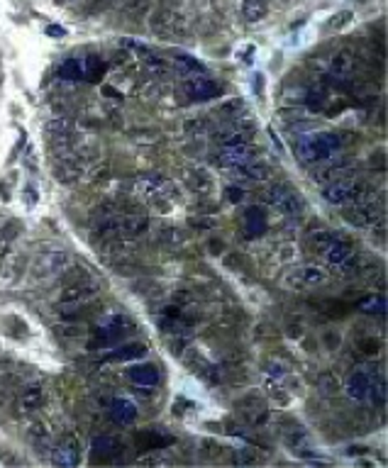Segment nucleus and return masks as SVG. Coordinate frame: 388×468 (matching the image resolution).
<instances>
[{
	"label": "nucleus",
	"instance_id": "obj_1",
	"mask_svg": "<svg viewBox=\"0 0 388 468\" xmlns=\"http://www.w3.org/2000/svg\"><path fill=\"white\" fill-rule=\"evenodd\" d=\"M342 139L332 132H311L295 137V154L308 164H320L340 151Z\"/></svg>",
	"mask_w": 388,
	"mask_h": 468
},
{
	"label": "nucleus",
	"instance_id": "obj_2",
	"mask_svg": "<svg viewBox=\"0 0 388 468\" xmlns=\"http://www.w3.org/2000/svg\"><path fill=\"white\" fill-rule=\"evenodd\" d=\"M135 191L142 200L149 203L156 210H169L178 200L176 185L171 183L169 178H164V176H140L135 180Z\"/></svg>",
	"mask_w": 388,
	"mask_h": 468
},
{
	"label": "nucleus",
	"instance_id": "obj_3",
	"mask_svg": "<svg viewBox=\"0 0 388 468\" xmlns=\"http://www.w3.org/2000/svg\"><path fill=\"white\" fill-rule=\"evenodd\" d=\"M220 93H223V88L207 73H196V76L183 78L181 88H178V95H183V100H188V103H205V100L220 98Z\"/></svg>",
	"mask_w": 388,
	"mask_h": 468
},
{
	"label": "nucleus",
	"instance_id": "obj_4",
	"mask_svg": "<svg viewBox=\"0 0 388 468\" xmlns=\"http://www.w3.org/2000/svg\"><path fill=\"white\" fill-rule=\"evenodd\" d=\"M364 196V183L357 176H342L325 185V200L332 205H344V203H354L357 198Z\"/></svg>",
	"mask_w": 388,
	"mask_h": 468
},
{
	"label": "nucleus",
	"instance_id": "obj_5",
	"mask_svg": "<svg viewBox=\"0 0 388 468\" xmlns=\"http://www.w3.org/2000/svg\"><path fill=\"white\" fill-rule=\"evenodd\" d=\"M327 281V271L322 266L315 263H303V266L290 268L284 276V283L293 290H306V288H315V286L325 283Z\"/></svg>",
	"mask_w": 388,
	"mask_h": 468
},
{
	"label": "nucleus",
	"instance_id": "obj_6",
	"mask_svg": "<svg viewBox=\"0 0 388 468\" xmlns=\"http://www.w3.org/2000/svg\"><path fill=\"white\" fill-rule=\"evenodd\" d=\"M100 290V286L95 283L93 278L89 273L83 271V276L78 281H68L62 290V298H59V305H78V303H86V300L95 298Z\"/></svg>",
	"mask_w": 388,
	"mask_h": 468
},
{
	"label": "nucleus",
	"instance_id": "obj_7",
	"mask_svg": "<svg viewBox=\"0 0 388 468\" xmlns=\"http://www.w3.org/2000/svg\"><path fill=\"white\" fill-rule=\"evenodd\" d=\"M266 198H269V203L276 207V210L284 212V215H288V217H298L300 212H303V207H306L303 205V200H300V196L290 188L288 183L274 185Z\"/></svg>",
	"mask_w": 388,
	"mask_h": 468
},
{
	"label": "nucleus",
	"instance_id": "obj_8",
	"mask_svg": "<svg viewBox=\"0 0 388 468\" xmlns=\"http://www.w3.org/2000/svg\"><path fill=\"white\" fill-rule=\"evenodd\" d=\"M154 32L159 37H181L188 32V22L186 17L178 12V8L161 6V10L156 12V20H154Z\"/></svg>",
	"mask_w": 388,
	"mask_h": 468
},
{
	"label": "nucleus",
	"instance_id": "obj_9",
	"mask_svg": "<svg viewBox=\"0 0 388 468\" xmlns=\"http://www.w3.org/2000/svg\"><path fill=\"white\" fill-rule=\"evenodd\" d=\"M129 332H135V322L127 317V315H110L103 324H100L95 335H98V341H93V346L100 344H110V341L120 339L122 335H129Z\"/></svg>",
	"mask_w": 388,
	"mask_h": 468
},
{
	"label": "nucleus",
	"instance_id": "obj_10",
	"mask_svg": "<svg viewBox=\"0 0 388 468\" xmlns=\"http://www.w3.org/2000/svg\"><path fill=\"white\" fill-rule=\"evenodd\" d=\"M354 68H357V54H354L349 46L340 49V52L330 59V76L335 78L340 86H349V81H352L354 76Z\"/></svg>",
	"mask_w": 388,
	"mask_h": 468
},
{
	"label": "nucleus",
	"instance_id": "obj_11",
	"mask_svg": "<svg viewBox=\"0 0 388 468\" xmlns=\"http://www.w3.org/2000/svg\"><path fill=\"white\" fill-rule=\"evenodd\" d=\"M381 207H376V203H367L362 198L354 200V205L344 212V220L349 225H357V227H373L376 222H381Z\"/></svg>",
	"mask_w": 388,
	"mask_h": 468
},
{
	"label": "nucleus",
	"instance_id": "obj_12",
	"mask_svg": "<svg viewBox=\"0 0 388 468\" xmlns=\"http://www.w3.org/2000/svg\"><path fill=\"white\" fill-rule=\"evenodd\" d=\"M237 412L247 420L252 427H259V424L266 422V417H269V405H266L264 397L259 395H247L237 402Z\"/></svg>",
	"mask_w": 388,
	"mask_h": 468
},
{
	"label": "nucleus",
	"instance_id": "obj_13",
	"mask_svg": "<svg viewBox=\"0 0 388 468\" xmlns=\"http://www.w3.org/2000/svg\"><path fill=\"white\" fill-rule=\"evenodd\" d=\"M320 164L322 166H317V169L313 171V180H315V183H330V180L342 178V176H349V171H352V161L335 159V156L320 161Z\"/></svg>",
	"mask_w": 388,
	"mask_h": 468
},
{
	"label": "nucleus",
	"instance_id": "obj_14",
	"mask_svg": "<svg viewBox=\"0 0 388 468\" xmlns=\"http://www.w3.org/2000/svg\"><path fill=\"white\" fill-rule=\"evenodd\" d=\"M44 397H47V391L39 381L27 383L25 388L20 391V397H17V410L20 412H37L41 405H44Z\"/></svg>",
	"mask_w": 388,
	"mask_h": 468
},
{
	"label": "nucleus",
	"instance_id": "obj_15",
	"mask_svg": "<svg viewBox=\"0 0 388 468\" xmlns=\"http://www.w3.org/2000/svg\"><path fill=\"white\" fill-rule=\"evenodd\" d=\"M110 420L115 424H120V427H127V424H132L137 420V405L132 400H127V397H118L110 405Z\"/></svg>",
	"mask_w": 388,
	"mask_h": 468
},
{
	"label": "nucleus",
	"instance_id": "obj_16",
	"mask_svg": "<svg viewBox=\"0 0 388 468\" xmlns=\"http://www.w3.org/2000/svg\"><path fill=\"white\" fill-rule=\"evenodd\" d=\"M122 451V444H120L118 437H110V434H103V437L93 439V458L95 461H115V456Z\"/></svg>",
	"mask_w": 388,
	"mask_h": 468
},
{
	"label": "nucleus",
	"instance_id": "obj_17",
	"mask_svg": "<svg viewBox=\"0 0 388 468\" xmlns=\"http://www.w3.org/2000/svg\"><path fill=\"white\" fill-rule=\"evenodd\" d=\"M373 373H369V371H357V373H352V378L347 381V395L354 397V400H364V397L369 395V391H371V383H373Z\"/></svg>",
	"mask_w": 388,
	"mask_h": 468
},
{
	"label": "nucleus",
	"instance_id": "obj_18",
	"mask_svg": "<svg viewBox=\"0 0 388 468\" xmlns=\"http://www.w3.org/2000/svg\"><path fill=\"white\" fill-rule=\"evenodd\" d=\"M327 261L332 263V266H347V263L354 261V249L349 247L347 242H342V239H332V244L327 247L325 252Z\"/></svg>",
	"mask_w": 388,
	"mask_h": 468
},
{
	"label": "nucleus",
	"instance_id": "obj_19",
	"mask_svg": "<svg viewBox=\"0 0 388 468\" xmlns=\"http://www.w3.org/2000/svg\"><path fill=\"white\" fill-rule=\"evenodd\" d=\"M129 381L135 383V386H145V388H151L159 383V371H156L154 364H142V366H132V368L127 371Z\"/></svg>",
	"mask_w": 388,
	"mask_h": 468
},
{
	"label": "nucleus",
	"instance_id": "obj_20",
	"mask_svg": "<svg viewBox=\"0 0 388 468\" xmlns=\"http://www.w3.org/2000/svg\"><path fill=\"white\" fill-rule=\"evenodd\" d=\"M78 458H81V453H78V444L73 442V439L62 442L52 453V461L57 463V466H64V468L78 466Z\"/></svg>",
	"mask_w": 388,
	"mask_h": 468
},
{
	"label": "nucleus",
	"instance_id": "obj_21",
	"mask_svg": "<svg viewBox=\"0 0 388 468\" xmlns=\"http://www.w3.org/2000/svg\"><path fill=\"white\" fill-rule=\"evenodd\" d=\"M171 66H174V71H176L181 78L196 76V73H205L203 64L196 62L193 57H188V54H174V57H171Z\"/></svg>",
	"mask_w": 388,
	"mask_h": 468
},
{
	"label": "nucleus",
	"instance_id": "obj_22",
	"mask_svg": "<svg viewBox=\"0 0 388 468\" xmlns=\"http://www.w3.org/2000/svg\"><path fill=\"white\" fill-rule=\"evenodd\" d=\"M183 180H186L188 188H191L193 193H198V196H207V193L212 191V178L207 176V171H201V169L186 171Z\"/></svg>",
	"mask_w": 388,
	"mask_h": 468
},
{
	"label": "nucleus",
	"instance_id": "obj_23",
	"mask_svg": "<svg viewBox=\"0 0 388 468\" xmlns=\"http://www.w3.org/2000/svg\"><path fill=\"white\" fill-rule=\"evenodd\" d=\"M103 73H105V62L100 57L89 54V57L81 59V78L95 83V81H100V78H103Z\"/></svg>",
	"mask_w": 388,
	"mask_h": 468
},
{
	"label": "nucleus",
	"instance_id": "obj_24",
	"mask_svg": "<svg viewBox=\"0 0 388 468\" xmlns=\"http://www.w3.org/2000/svg\"><path fill=\"white\" fill-rule=\"evenodd\" d=\"M244 232L247 237H259L266 232V215L259 207H249L247 215H244Z\"/></svg>",
	"mask_w": 388,
	"mask_h": 468
},
{
	"label": "nucleus",
	"instance_id": "obj_25",
	"mask_svg": "<svg viewBox=\"0 0 388 468\" xmlns=\"http://www.w3.org/2000/svg\"><path fill=\"white\" fill-rule=\"evenodd\" d=\"M266 12H269V3L266 0H242V15L247 22L264 20Z\"/></svg>",
	"mask_w": 388,
	"mask_h": 468
},
{
	"label": "nucleus",
	"instance_id": "obj_26",
	"mask_svg": "<svg viewBox=\"0 0 388 468\" xmlns=\"http://www.w3.org/2000/svg\"><path fill=\"white\" fill-rule=\"evenodd\" d=\"M145 354H147V346L145 344H137V341H132V344L118 346L113 354H108V359L110 361H132V359H142Z\"/></svg>",
	"mask_w": 388,
	"mask_h": 468
},
{
	"label": "nucleus",
	"instance_id": "obj_27",
	"mask_svg": "<svg viewBox=\"0 0 388 468\" xmlns=\"http://www.w3.org/2000/svg\"><path fill=\"white\" fill-rule=\"evenodd\" d=\"M137 439H140V444L147 449V451H159V449L174 444V437H171V434H159V432H145Z\"/></svg>",
	"mask_w": 388,
	"mask_h": 468
},
{
	"label": "nucleus",
	"instance_id": "obj_28",
	"mask_svg": "<svg viewBox=\"0 0 388 468\" xmlns=\"http://www.w3.org/2000/svg\"><path fill=\"white\" fill-rule=\"evenodd\" d=\"M239 171H242L247 178H254V180H266L271 176V169L264 164V161H259L257 156H252V159H249Z\"/></svg>",
	"mask_w": 388,
	"mask_h": 468
},
{
	"label": "nucleus",
	"instance_id": "obj_29",
	"mask_svg": "<svg viewBox=\"0 0 388 468\" xmlns=\"http://www.w3.org/2000/svg\"><path fill=\"white\" fill-rule=\"evenodd\" d=\"M332 234L330 232H325V230H317V232H311L308 234V247L313 249V252H317V254H325L327 252V247L332 244Z\"/></svg>",
	"mask_w": 388,
	"mask_h": 468
},
{
	"label": "nucleus",
	"instance_id": "obj_30",
	"mask_svg": "<svg viewBox=\"0 0 388 468\" xmlns=\"http://www.w3.org/2000/svg\"><path fill=\"white\" fill-rule=\"evenodd\" d=\"M59 76L66 78V81H78L81 78V59H66L59 66Z\"/></svg>",
	"mask_w": 388,
	"mask_h": 468
},
{
	"label": "nucleus",
	"instance_id": "obj_31",
	"mask_svg": "<svg viewBox=\"0 0 388 468\" xmlns=\"http://www.w3.org/2000/svg\"><path fill=\"white\" fill-rule=\"evenodd\" d=\"M15 232L17 227L15 225H8V227H0V256L8 252V247H10V242L15 239Z\"/></svg>",
	"mask_w": 388,
	"mask_h": 468
},
{
	"label": "nucleus",
	"instance_id": "obj_32",
	"mask_svg": "<svg viewBox=\"0 0 388 468\" xmlns=\"http://www.w3.org/2000/svg\"><path fill=\"white\" fill-rule=\"evenodd\" d=\"M30 437L35 439V442H47V439L52 437V432H49V424L47 422H35L30 427Z\"/></svg>",
	"mask_w": 388,
	"mask_h": 468
},
{
	"label": "nucleus",
	"instance_id": "obj_33",
	"mask_svg": "<svg viewBox=\"0 0 388 468\" xmlns=\"http://www.w3.org/2000/svg\"><path fill=\"white\" fill-rule=\"evenodd\" d=\"M147 6H149V0H122V8L129 12H142L147 10Z\"/></svg>",
	"mask_w": 388,
	"mask_h": 468
},
{
	"label": "nucleus",
	"instance_id": "obj_34",
	"mask_svg": "<svg viewBox=\"0 0 388 468\" xmlns=\"http://www.w3.org/2000/svg\"><path fill=\"white\" fill-rule=\"evenodd\" d=\"M349 20H352V12H349V10H344V12H340V15H335V17H332L330 27H332V30H340V27H344Z\"/></svg>",
	"mask_w": 388,
	"mask_h": 468
},
{
	"label": "nucleus",
	"instance_id": "obj_35",
	"mask_svg": "<svg viewBox=\"0 0 388 468\" xmlns=\"http://www.w3.org/2000/svg\"><path fill=\"white\" fill-rule=\"evenodd\" d=\"M364 310H369V312H376L378 310V315H383V310H386V303H383V298H371V300H367V303L362 305Z\"/></svg>",
	"mask_w": 388,
	"mask_h": 468
},
{
	"label": "nucleus",
	"instance_id": "obj_36",
	"mask_svg": "<svg viewBox=\"0 0 388 468\" xmlns=\"http://www.w3.org/2000/svg\"><path fill=\"white\" fill-rule=\"evenodd\" d=\"M257 458L252 456V453H247V449H242V451L234 456V463H254Z\"/></svg>",
	"mask_w": 388,
	"mask_h": 468
},
{
	"label": "nucleus",
	"instance_id": "obj_37",
	"mask_svg": "<svg viewBox=\"0 0 388 468\" xmlns=\"http://www.w3.org/2000/svg\"><path fill=\"white\" fill-rule=\"evenodd\" d=\"M228 196L232 203H239L244 198V193H242V188H228Z\"/></svg>",
	"mask_w": 388,
	"mask_h": 468
},
{
	"label": "nucleus",
	"instance_id": "obj_38",
	"mask_svg": "<svg viewBox=\"0 0 388 468\" xmlns=\"http://www.w3.org/2000/svg\"><path fill=\"white\" fill-rule=\"evenodd\" d=\"M269 373L271 376H284V364H269Z\"/></svg>",
	"mask_w": 388,
	"mask_h": 468
},
{
	"label": "nucleus",
	"instance_id": "obj_39",
	"mask_svg": "<svg viewBox=\"0 0 388 468\" xmlns=\"http://www.w3.org/2000/svg\"><path fill=\"white\" fill-rule=\"evenodd\" d=\"M47 35H52V37H64V35H66V30H64V27H57V25H49V27H47Z\"/></svg>",
	"mask_w": 388,
	"mask_h": 468
}]
</instances>
